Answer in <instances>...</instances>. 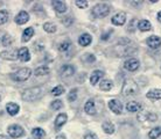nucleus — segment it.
<instances>
[{
    "label": "nucleus",
    "instance_id": "nucleus-35",
    "mask_svg": "<svg viewBox=\"0 0 161 139\" xmlns=\"http://www.w3.org/2000/svg\"><path fill=\"white\" fill-rule=\"evenodd\" d=\"M62 101H60V100H55V101H53L52 104H50V108H52L53 110H58V109H61L62 108Z\"/></svg>",
    "mask_w": 161,
    "mask_h": 139
},
{
    "label": "nucleus",
    "instance_id": "nucleus-9",
    "mask_svg": "<svg viewBox=\"0 0 161 139\" xmlns=\"http://www.w3.org/2000/svg\"><path fill=\"white\" fill-rule=\"evenodd\" d=\"M52 6L54 7V9H55V12H56L57 14H63V13L67 12V5H65L64 1H61V0H53Z\"/></svg>",
    "mask_w": 161,
    "mask_h": 139
},
{
    "label": "nucleus",
    "instance_id": "nucleus-17",
    "mask_svg": "<svg viewBox=\"0 0 161 139\" xmlns=\"http://www.w3.org/2000/svg\"><path fill=\"white\" fill-rule=\"evenodd\" d=\"M91 42H92V36L90 34H82L78 38V44L82 47H88Z\"/></svg>",
    "mask_w": 161,
    "mask_h": 139
},
{
    "label": "nucleus",
    "instance_id": "nucleus-21",
    "mask_svg": "<svg viewBox=\"0 0 161 139\" xmlns=\"http://www.w3.org/2000/svg\"><path fill=\"white\" fill-rule=\"evenodd\" d=\"M147 96V99L149 100H153V101H157V100H160L161 99V89H151V91L146 94Z\"/></svg>",
    "mask_w": 161,
    "mask_h": 139
},
{
    "label": "nucleus",
    "instance_id": "nucleus-10",
    "mask_svg": "<svg viewBox=\"0 0 161 139\" xmlns=\"http://www.w3.org/2000/svg\"><path fill=\"white\" fill-rule=\"evenodd\" d=\"M111 22H112L114 26H123V24H125V22H126V13L125 12L117 13L116 15L112 16Z\"/></svg>",
    "mask_w": 161,
    "mask_h": 139
},
{
    "label": "nucleus",
    "instance_id": "nucleus-4",
    "mask_svg": "<svg viewBox=\"0 0 161 139\" xmlns=\"http://www.w3.org/2000/svg\"><path fill=\"white\" fill-rule=\"evenodd\" d=\"M31 76H32V70L28 67H24L18 70L15 73H13L12 76H11V78H12V80L16 81V82H24Z\"/></svg>",
    "mask_w": 161,
    "mask_h": 139
},
{
    "label": "nucleus",
    "instance_id": "nucleus-26",
    "mask_svg": "<svg viewBox=\"0 0 161 139\" xmlns=\"http://www.w3.org/2000/svg\"><path fill=\"white\" fill-rule=\"evenodd\" d=\"M126 110L130 111V112H137V111L140 110V104L136 101H131L126 104Z\"/></svg>",
    "mask_w": 161,
    "mask_h": 139
},
{
    "label": "nucleus",
    "instance_id": "nucleus-11",
    "mask_svg": "<svg viewBox=\"0 0 161 139\" xmlns=\"http://www.w3.org/2000/svg\"><path fill=\"white\" fill-rule=\"evenodd\" d=\"M146 43H147V45H148L149 48H152V49L160 48L161 47V37L155 36V35L149 36L148 38L146 40Z\"/></svg>",
    "mask_w": 161,
    "mask_h": 139
},
{
    "label": "nucleus",
    "instance_id": "nucleus-39",
    "mask_svg": "<svg viewBox=\"0 0 161 139\" xmlns=\"http://www.w3.org/2000/svg\"><path fill=\"white\" fill-rule=\"evenodd\" d=\"M95 60H96V58H95L93 55H89V53L86 55V62H88V63H93Z\"/></svg>",
    "mask_w": 161,
    "mask_h": 139
},
{
    "label": "nucleus",
    "instance_id": "nucleus-6",
    "mask_svg": "<svg viewBox=\"0 0 161 139\" xmlns=\"http://www.w3.org/2000/svg\"><path fill=\"white\" fill-rule=\"evenodd\" d=\"M109 108L110 110L113 111L114 114H117V115H120L121 112H123V104L119 100L117 99H112L109 101Z\"/></svg>",
    "mask_w": 161,
    "mask_h": 139
},
{
    "label": "nucleus",
    "instance_id": "nucleus-40",
    "mask_svg": "<svg viewBox=\"0 0 161 139\" xmlns=\"http://www.w3.org/2000/svg\"><path fill=\"white\" fill-rule=\"evenodd\" d=\"M110 34H111V32H105V34H103V35H102V41H106V40H109L110 38Z\"/></svg>",
    "mask_w": 161,
    "mask_h": 139
},
{
    "label": "nucleus",
    "instance_id": "nucleus-3",
    "mask_svg": "<svg viewBox=\"0 0 161 139\" xmlns=\"http://www.w3.org/2000/svg\"><path fill=\"white\" fill-rule=\"evenodd\" d=\"M111 12V7L108 4H97L92 7V15L97 19H102L108 16Z\"/></svg>",
    "mask_w": 161,
    "mask_h": 139
},
{
    "label": "nucleus",
    "instance_id": "nucleus-24",
    "mask_svg": "<svg viewBox=\"0 0 161 139\" xmlns=\"http://www.w3.org/2000/svg\"><path fill=\"white\" fill-rule=\"evenodd\" d=\"M138 28L141 32H148V30L152 29V24H151V22L148 20H140L139 23H138Z\"/></svg>",
    "mask_w": 161,
    "mask_h": 139
},
{
    "label": "nucleus",
    "instance_id": "nucleus-15",
    "mask_svg": "<svg viewBox=\"0 0 161 139\" xmlns=\"http://www.w3.org/2000/svg\"><path fill=\"white\" fill-rule=\"evenodd\" d=\"M18 58L21 60V62H28L31 59V53H29L28 48H21L19 51H18Z\"/></svg>",
    "mask_w": 161,
    "mask_h": 139
},
{
    "label": "nucleus",
    "instance_id": "nucleus-23",
    "mask_svg": "<svg viewBox=\"0 0 161 139\" xmlns=\"http://www.w3.org/2000/svg\"><path fill=\"white\" fill-rule=\"evenodd\" d=\"M33 35H34V28L33 27L26 28L24 30V32H22V38H21V41L22 42H28L33 37Z\"/></svg>",
    "mask_w": 161,
    "mask_h": 139
},
{
    "label": "nucleus",
    "instance_id": "nucleus-32",
    "mask_svg": "<svg viewBox=\"0 0 161 139\" xmlns=\"http://www.w3.org/2000/svg\"><path fill=\"white\" fill-rule=\"evenodd\" d=\"M64 92H65V88L63 87V86L58 85V86H56L55 88H53L52 89V94L55 96H60V95H62Z\"/></svg>",
    "mask_w": 161,
    "mask_h": 139
},
{
    "label": "nucleus",
    "instance_id": "nucleus-22",
    "mask_svg": "<svg viewBox=\"0 0 161 139\" xmlns=\"http://www.w3.org/2000/svg\"><path fill=\"white\" fill-rule=\"evenodd\" d=\"M112 87H113L112 80L104 79V80H102L101 82H99V88H101L102 91H104V92L111 91V89H112Z\"/></svg>",
    "mask_w": 161,
    "mask_h": 139
},
{
    "label": "nucleus",
    "instance_id": "nucleus-8",
    "mask_svg": "<svg viewBox=\"0 0 161 139\" xmlns=\"http://www.w3.org/2000/svg\"><path fill=\"white\" fill-rule=\"evenodd\" d=\"M139 66H140V62H139L137 58H130V59L126 60L124 64V67L130 72L137 71L138 68H139Z\"/></svg>",
    "mask_w": 161,
    "mask_h": 139
},
{
    "label": "nucleus",
    "instance_id": "nucleus-7",
    "mask_svg": "<svg viewBox=\"0 0 161 139\" xmlns=\"http://www.w3.org/2000/svg\"><path fill=\"white\" fill-rule=\"evenodd\" d=\"M60 76L62 78H69V77L74 76V73H75V67H74V65H70V64H65L63 65L62 67L60 68Z\"/></svg>",
    "mask_w": 161,
    "mask_h": 139
},
{
    "label": "nucleus",
    "instance_id": "nucleus-33",
    "mask_svg": "<svg viewBox=\"0 0 161 139\" xmlns=\"http://www.w3.org/2000/svg\"><path fill=\"white\" fill-rule=\"evenodd\" d=\"M12 42H13V40H12V37L9 35H4L3 36V40H1V44L4 45V47H6V48H8L11 44H12Z\"/></svg>",
    "mask_w": 161,
    "mask_h": 139
},
{
    "label": "nucleus",
    "instance_id": "nucleus-31",
    "mask_svg": "<svg viewBox=\"0 0 161 139\" xmlns=\"http://www.w3.org/2000/svg\"><path fill=\"white\" fill-rule=\"evenodd\" d=\"M71 47H73V45H71V42H70V41H64V42H62V43L60 44L58 50H60L61 52H65V51H68Z\"/></svg>",
    "mask_w": 161,
    "mask_h": 139
},
{
    "label": "nucleus",
    "instance_id": "nucleus-25",
    "mask_svg": "<svg viewBox=\"0 0 161 139\" xmlns=\"http://www.w3.org/2000/svg\"><path fill=\"white\" fill-rule=\"evenodd\" d=\"M32 136L34 139H42L46 136V132L41 127H34L32 130Z\"/></svg>",
    "mask_w": 161,
    "mask_h": 139
},
{
    "label": "nucleus",
    "instance_id": "nucleus-18",
    "mask_svg": "<svg viewBox=\"0 0 161 139\" xmlns=\"http://www.w3.org/2000/svg\"><path fill=\"white\" fill-rule=\"evenodd\" d=\"M19 110H20L19 104L14 103V102H9V103L6 104V111H7L11 116H15L16 114L19 112Z\"/></svg>",
    "mask_w": 161,
    "mask_h": 139
},
{
    "label": "nucleus",
    "instance_id": "nucleus-30",
    "mask_svg": "<svg viewBox=\"0 0 161 139\" xmlns=\"http://www.w3.org/2000/svg\"><path fill=\"white\" fill-rule=\"evenodd\" d=\"M9 19V13L6 9H1L0 11V26L5 24Z\"/></svg>",
    "mask_w": 161,
    "mask_h": 139
},
{
    "label": "nucleus",
    "instance_id": "nucleus-1",
    "mask_svg": "<svg viewBox=\"0 0 161 139\" xmlns=\"http://www.w3.org/2000/svg\"><path fill=\"white\" fill-rule=\"evenodd\" d=\"M43 96V88L42 87H32L24 91L22 93V99L27 102H34L40 100Z\"/></svg>",
    "mask_w": 161,
    "mask_h": 139
},
{
    "label": "nucleus",
    "instance_id": "nucleus-14",
    "mask_svg": "<svg viewBox=\"0 0 161 139\" xmlns=\"http://www.w3.org/2000/svg\"><path fill=\"white\" fill-rule=\"evenodd\" d=\"M1 58L3 59H7V60H15L18 59V51L16 50H6V51H3L0 53Z\"/></svg>",
    "mask_w": 161,
    "mask_h": 139
},
{
    "label": "nucleus",
    "instance_id": "nucleus-13",
    "mask_svg": "<svg viewBox=\"0 0 161 139\" xmlns=\"http://www.w3.org/2000/svg\"><path fill=\"white\" fill-rule=\"evenodd\" d=\"M14 21H15L16 24H25L26 22H28L29 21L28 12H26V11H21V12L15 16Z\"/></svg>",
    "mask_w": 161,
    "mask_h": 139
},
{
    "label": "nucleus",
    "instance_id": "nucleus-2",
    "mask_svg": "<svg viewBox=\"0 0 161 139\" xmlns=\"http://www.w3.org/2000/svg\"><path fill=\"white\" fill-rule=\"evenodd\" d=\"M139 92V87H138L137 82L132 79L125 80L123 88H121V93L124 96H134L138 94Z\"/></svg>",
    "mask_w": 161,
    "mask_h": 139
},
{
    "label": "nucleus",
    "instance_id": "nucleus-5",
    "mask_svg": "<svg viewBox=\"0 0 161 139\" xmlns=\"http://www.w3.org/2000/svg\"><path fill=\"white\" fill-rule=\"evenodd\" d=\"M7 132L9 137H12V138H20L22 136L25 135V130L24 127H20V125H18V124H12V125H9L7 129Z\"/></svg>",
    "mask_w": 161,
    "mask_h": 139
},
{
    "label": "nucleus",
    "instance_id": "nucleus-34",
    "mask_svg": "<svg viewBox=\"0 0 161 139\" xmlns=\"http://www.w3.org/2000/svg\"><path fill=\"white\" fill-rule=\"evenodd\" d=\"M76 99H77V88H73L71 91L69 92L68 101L69 102H74V101H76Z\"/></svg>",
    "mask_w": 161,
    "mask_h": 139
},
{
    "label": "nucleus",
    "instance_id": "nucleus-37",
    "mask_svg": "<svg viewBox=\"0 0 161 139\" xmlns=\"http://www.w3.org/2000/svg\"><path fill=\"white\" fill-rule=\"evenodd\" d=\"M76 6L80 8H86L88 7V1H85V0H76Z\"/></svg>",
    "mask_w": 161,
    "mask_h": 139
},
{
    "label": "nucleus",
    "instance_id": "nucleus-27",
    "mask_svg": "<svg viewBox=\"0 0 161 139\" xmlns=\"http://www.w3.org/2000/svg\"><path fill=\"white\" fill-rule=\"evenodd\" d=\"M49 72H50V70H49L48 66H39V67L34 71V74L35 76H47V74H49Z\"/></svg>",
    "mask_w": 161,
    "mask_h": 139
},
{
    "label": "nucleus",
    "instance_id": "nucleus-36",
    "mask_svg": "<svg viewBox=\"0 0 161 139\" xmlns=\"http://www.w3.org/2000/svg\"><path fill=\"white\" fill-rule=\"evenodd\" d=\"M62 22H63V24H64L65 27H70V26L74 23V19L73 17H70V16H67V17L63 19Z\"/></svg>",
    "mask_w": 161,
    "mask_h": 139
},
{
    "label": "nucleus",
    "instance_id": "nucleus-20",
    "mask_svg": "<svg viewBox=\"0 0 161 139\" xmlns=\"http://www.w3.org/2000/svg\"><path fill=\"white\" fill-rule=\"evenodd\" d=\"M102 129H103V131H104L105 133H108V135H112V133H114V131H116V127H114L113 123L112 122H109V121H106V122L103 123Z\"/></svg>",
    "mask_w": 161,
    "mask_h": 139
},
{
    "label": "nucleus",
    "instance_id": "nucleus-28",
    "mask_svg": "<svg viewBox=\"0 0 161 139\" xmlns=\"http://www.w3.org/2000/svg\"><path fill=\"white\" fill-rule=\"evenodd\" d=\"M56 24L52 23V22H46L43 23V30L46 32H49V34H53V32H56Z\"/></svg>",
    "mask_w": 161,
    "mask_h": 139
},
{
    "label": "nucleus",
    "instance_id": "nucleus-19",
    "mask_svg": "<svg viewBox=\"0 0 161 139\" xmlns=\"http://www.w3.org/2000/svg\"><path fill=\"white\" fill-rule=\"evenodd\" d=\"M84 110L89 115H96V108H95V101L93 100H88L84 106Z\"/></svg>",
    "mask_w": 161,
    "mask_h": 139
},
{
    "label": "nucleus",
    "instance_id": "nucleus-38",
    "mask_svg": "<svg viewBox=\"0 0 161 139\" xmlns=\"http://www.w3.org/2000/svg\"><path fill=\"white\" fill-rule=\"evenodd\" d=\"M84 139H98V137H97L93 132H88V133L84 136Z\"/></svg>",
    "mask_w": 161,
    "mask_h": 139
},
{
    "label": "nucleus",
    "instance_id": "nucleus-41",
    "mask_svg": "<svg viewBox=\"0 0 161 139\" xmlns=\"http://www.w3.org/2000/svg\"><path fill=\"white\" fill-rule=\"evenodd\" d=\"M56 139H67V138H65L64 135H57L56 136Z\"/></svg>",
    "mask_w": 161,
    "mask_h": 139
},
{
    "label": "nucleus",
    "instance_id": "nucleus-42",
    "mask_svg": "<svg viewBox=\"0 0 161 139\" xmlns=\"http://www.w3.org/2000/svg\"><path fill=\"white\" fill-rule=\"evenodd\" d=\"M157 17H158V21H159V22H161V11L159 13H158V16H157Z\"/></svg>",
    "mask_w": 161,
    "mask_h": 139
},
{
    "label": "nucleus",
    "instance_id": "nucleus-12",
    "mask_svg": "<svg viewBox=\"0 0 161 139\" xmlns=\"http://www.w3.org/2000/svg\"><path fill=\"white\" fill-rule=\"evenodd\" d=\"M68 121V117H67V114L62 112V114H58L55 118V129L56 130H60L61 127H63Z\"/></svg>",
    "mask_w": 161,
    "mask_h": 139
},
{
    "label": "nucleus",
    "instance_id": "nucleus-16",
    "mask_svg": "<svg viewBox=\"0 0 161 139\" xmlns=\"http://www.w3.org/2000/svg\"><path fill=\"white\" fill-rule=\"evenodd\" d=\"M104 77V72L101 71V70H95V71L92 72V74L90 76V82H91V85H97V82L99 81V79L101 78H103Z\"/></svg>",
    "mask_w": 161,
    "mask_h": 139
},
{
    "label": "nucleus",
    "instance_id": "nucleus-43",
    "mask_svg": "<svg viewBox=\"0 0 161 139\" xmlns=\"http://www.w3.org/2000/svg\"><path fill=\"white\" fill-rule=\"evenodd\" d=\"M0 139H8L6 136H4V135H0Z\"/></svg>",
    "mask_w": 161,
    "mask_h": 139
},
{
    "label": "nucleus",
    "instance_id": "nucleus-29",
    "mask_svg": "<svg viewBox=\"0 0 161 139\" xmlns=\"http://www.w3.org/2000/svg\"><path fill=\"white\" fill-rule=\"evenodd\" d=\"M160 136H161V127H157L149 131L148 138L149 139H157L158 137H160Z\"/></svg>",
    "mask_w": 161,
    "mask_h": 139
}]
</instances>
